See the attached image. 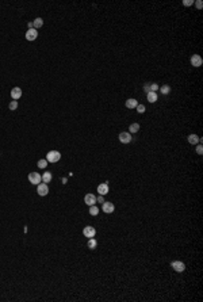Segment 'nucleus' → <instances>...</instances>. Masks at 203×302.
I'll list each match as a JSON object with an SVG mask.
<instances>
[{
	"mask_svg": "<svg viewBox=\"0 0 203 302\" xmlns=\"http://www.w3.org/2000/svg\"><path fill=\"white\" fill-rule=\"evenodd\" d=\"M60 159H61V153H60L58 151H50V152H47V156H46V160H47V163H57Z\"/></svg>",
	"mask_w": 203,
	"mask_h": 302,
	"instance_id": "f257e3e1",
	"label": "nucleus"
},
{
	"mask_svg": "<svg viewBox=\"0 0 203 302\" xmlns=\"http://www.w3.org/2000/svg\"><path fill=\"white\" fill-rule=\"evenodd\" d=\"M29 182L31 184H39L42 182V177L38 172H30L29 173Z\"/></svg>",
	"mask_w": 203,
	"mask_h": 302,
	"instance_id": "f03ea898",
	"label": "nucleus"
},
{
	"mask_svg": "<svg viewBox=\"0 0 203 302\" xmlns=\"http://www.w3.org/2000/svg\"><path fill=\"white\" fill-rule=\"evenodd\" d=\"M171 266H172V268L176 271V272H183L184 270H186V264L183 263V261L180 260H175L171 263Z\"/></svg>",
	"mask_w": 203,
	"mask_h": 302,
	"instance_id": "7ed1b4c3",
	"label": "nucleus"
},
{
	"mask_svg": "<svg viewBox=\"0 0 203 302\" xmlns=\"http://www.w3.org/2000/svg\"><path fill=\"white\" fill-rule=\"evenodd\" d=\"M37 193L38 195H41V197H45V195H47V193H49V188H47V184L46 183H39L37 187Z\"/></svg>",
	"mask_w": 203,
	"mask_h": 302,
	"instance_id": "20e7f679",
	"label": "nucleus"
},
{
	"mask_svg": "<svg viewBox=\"0 0 203 302\" xmlns=\"http://www.w3.org/2000/svg\"><path fill=\"white\" fill-rule=\"evenodd\" d=\"M202 64H203V60H202L200 56H199V54H192V57H191V65H192V67L199 68Z\"/></svg>",
	"mask_w": 203,
	"mask_h": 302,
	"instance_id": "39448f33",
	"label": "nucleus"
},
{
	"mask_svg": "<svg viewBox=\"0 0 203 302\" xmlns=\"http://www.w3.org/2000/svg\"><path fill=\"white\" fill-rule=\"evenodd\" d=\"M83 235L87 237V239H92V237H95V235H96V230H95V228H92V226H85L83 229Z\"/></svg>",
	"mask_w": 203,
	"mask_h": 302,
	"instance_id": "423d86ee",
	"label": "nucleus"
},
{
	"mask_svg": "<svg viewBox=\"0 0 203 302\" xmlns=\"http://www.w3.org/2000/svg\"><path fill=\"white\" fill-rule=\"evenodd\" d=\"M118 138H119V141H120L122 144L131 142V134H130V133H127V131H123V133H120Z\"/></svg>",
	"mask_w": 203,
	"mask_h": 302,
	"instance_id": "0eeeda50",
	"label": "nucleus"
},
{
	"mask_svg": "<svg viewBox=\"0 0 203 302\" xmlns=\"http://www.w3.org/2000/svg\"><path fill=\"white\" fill-rule=\"evenodd\" d=\"M84 202H85V205L87 206H94L96 203V197L94 195V194H87L85 197H84Z\"/></svg>",
	"mask_w": 203,
	"mask_h": 302,
	"instance_id": "6e6552de",
	"label": "nucleus"
},
{
	"mask_svg": "<svg viewBox=\"0 0 203 302\" xmlns=\"http://www.w3.org/2000/svg\"><path fill=\"white\" fill-rule=\"evenodd\" d=\"M37 37H38V31L35 29L27 30V33H26V39L27 41H34V39H37Z\"/></svg>",
	"mask_w": 203,
	"mask_h": 302,
	"instance_id": "1a4fd4ad",
	"label": "nucleus"
},
{
	"mask_svg": "<svg viewBox=\"0 0 203 302\" xmlns=\"http://www.w3.org/2000/svg\"><path fill=\"white\" fill-rule=\"evenodd\" d=\"M144 89L146 91V94L148 92H156L158 89V84L156 83H146L145 85H144Z\"/></svg>",
	"mask_w": 203,
	"mask_h": 302,
	"instance_id": "9d476101",
	"label": "nucleus"
},
{
	"mask_svg": "<svg viewBox=\"0 0 203 302\" xmlns=\"http://www.w3.org/2000/svg\"><path fill=\"white\" fill-rule=\"evenodd\" d=\"M11 98H12L14 100H18L19 98H22V89L19 87H14L11 89Z\"/></svg>",
	"mask_w": 203,
	"mask_h": 302,
	"instance_id": "9b49d317",
	"label": "nucleus"
},
{
	"mask_svg": "<svg viewBox=\"0 0 203 302\" xmlns=\"http://www.w3.org/2000/svg\"><path fill=\"white\" fill-rule=\"evenodd\" d=\"M108 190H110V187H108V183L106 182V183H102V184L98 186V193L100 194V195H106V194H108Z\"/></svg>",
	"mask_w": 203,
	"mask_h": 302,
	"instance_id": "f8f14e48",
	"label": "nucleus"
},
{
	"mask_svg": "<svg viewBox=\"0 0 203 302\" xmlns=\"http://www.w3.org/2000/svg\"><path fill=\"white\" fill-rule=\"evenodd\" d=\"M114 203H111V202H103V211L104 213H107V214H110V213H112L114 211Z\"/></svg>",
	"mask_w": 203,
	"mask_h": 302,
	"instance_id": "ddd939ff",
	"label": "nucleus"
},
{
	"mask_svg": "<svg viewBox=\"0 0 203 302\" xmlns=\"http://www.w3.org/2000/svg\"><path fill=\"white\" fill-rule=\"evenodd\" d=\"M146 99H148V102L149 103H154V102H157V94L156 92H148L146 94Z\"/></svg>",
	"mask_w": 203,
	"mask_h": 302,
	"instance_id": "4468645a",
	"label": "nucleus"
},
{
	"mask_svg": "<svg viewBox=\"0 0 203 302\" xmlns=\"http://www.w3.org/2000/svg\"><path fill=\"white\" fill-rule=\"evenodd\" d=\"M200 141H202V138H199V137H198L196 134H191V136H188V142L192 144V145H196V144L200 142Z\"/></svg>",
	"mask_w": 203,
	"mask_h": 302,
	"instance_id": "2eb2a0df",
	"label": "nucleus"
},
{
	"mask_svg": "<svg viewBox=\"0 0 203 302\" xmlns=\"http://www.w3.org/2000/svg\"><path fill=\"white\" fill-rule=\"evenodd\" d=\"M138 105V102L136 100V99H127L126 100V107L127 109H136Z\"/></svg>",
	"mask_w": 203,
	"mask_h": 302,
	"instance_id": "dca6fc26",
	"label": "nucleus"
},
{
	"mask_svg": "<svg viewBox=\"0 0 203 302\" xmlns=\"http://www.w3.org/2000/svg\"><path fill=\"white\" fill-rule=\"evenodd\" d=\"M33 26H34V29H35V30L39 29V27H42V26H43V19H42V18H37V19H34Z\"/></svg>",
	"mask_w": 203,
	"mask_h": 302,
	"instance_id": "f3484780",
	"label": "nucleus"
},
{
	"mask_svg": "<svg viewBox=\"0 0 203 302\" xmlns=\"http://www.w3.org/2000/svg\"><path fill=\"white\" fill-rule=\"evenodd\" d=\"M42 177V182L43 183H49L50 180H52V172H45L43 175H41Z\"/></svg>",
	"mask_w": 203,
	"mask_h": 302,
	"instance_id": "a211bd4d",
	"label": "nucleus"
},
{
	"mask_svg": "<svg viewBox=\"0 0 203 302\" xmlns=\"http://www.w3.org/2000/svg\"><path fill=\"white\" fill-rule=\"evenodd\" d=\"M129 130H130V134H131V133H137V131L140 130V123H131L130 127H129Z\"/></svg>",
	"mask_w": 203,
	"mask_h": 302,
	"instance_id": "6ab92c4d",
	"label": "nucleus"
},
{
	"mask_svg": "<svg viewBox=\"0 0 203 302\" xmlns=\"http://www.w3.org/2000/svg\"><path fill=\"white\" fill-rule=\"evenodd\" d=\"M160 89H161V94H162V95H168V94L171 92V87H169V85H168V84H165V85H162V87H161V88H160Z\"/></svg>",
	"mask_w": 203,
	"mask_h": 302,
	"instance_id": "aec40b11",
	"label": "nucleus"
},
{
	"mask_svg": "<svg viewBox=\"0 0 203 302\" xmlns=\"http://www.w3.org/2000/svg\"><path fill=\"white\" fill-rule=\"evenodd\" d=\"M96 245H98V243H96V240L92 237V239H89V241H88V248L89 249H95Z\"/></svg>",
	"mask_w": 203,
	"mask_h": 302,
	"instance_id": "412c9836",
	"label": "nucleus"
},
{
	"mask_svg": "<svg viewBox=\"0 0 203 302\" xmlns=\"http://www.w3.org/2000/svg\"><path fill=\"white\" fill-rule=\"evenodd\" d=\"M89 214H91V215H98V214H99V209H98V206H91V207H89Z\"/></svg>",
	"mask_w": 203,
	"mask_h": 302,
	"instance_id": "4be33fe9",
	"label": "nucleus"
},
{
	"mask_svg": "<svg viewBox=\"0 0 203 302\" xmlns=\"http://www.w3.org/2000/svg\"><path fill=\"white\" fill-rule=\"evenodd\" d=\"M46 165H47V160L46 159H41L39 161H38V167L39 168H45Z\"/></svg>",
	"mask_w": 203,
	"mask_h": 302,
	"instance_id": "5701e85b",
	"label": "nucleus"
},
{
	"mask_svg": "<svg viewBox=\"0 0 203 302\" xmlns=\"http://www.w3.org/2000/svg\"><path fill=\"white\" fill-rule=\"evenodd\" d=\"M8 107H10V110H17L18 109V102L17 100H12L11 103L8 105Z\"/></svg>",
	"mask_w": 203,
	"mask_h": 302,
	"instance_id": "b1692460",
	"label": "nucleus"
},
{
	"mask_svg": "<svg viewBox=\"0 0 203 302\" xmlns=\"http://www.w3.org/2000/svg\"><path fill=\"white\" fill-rule=\"evenodd\" d=\"M136 109H137V111H138L140 114H141V113H145V110H146L144 105H137V107H136Z\"/></svg>",
	"mask_w": 203,
	"mask_h": 302,
	"instance_id": "393cba45",
	"label": "nucleus"
},
{
	"mask_svg": "<svg viewBox=\"0 0 203 302\" xmlns=\"http://www.w3.org/2000/svg\"><path fill=\"white\" fill-rule=\"evenodd\" d=\"M191 4H194V0H184L183 1V6H186V7H188Z\"/></svg>",
	"mask_w": 203,
	"mask_h": 302,
	"instance_id": "a878e982",
	"label": "nucleus"
},
{
	"mask_svg": "<svg viewBox=\"0 0 203 302\" xmlns=\"http://www.w3.org/2000/svg\"><path fill=\"white\" fill-rule=\"evenodd\" d=\"M196 153H198V155H202V153H203L202 145H198V147H196Z\"/></svg>",
	"mask_w": 203,
	"mask_h": 302,
	"instance_id": "bb28decb",
	"label": "nucleus"
},
{
	"mask_svg": "<svg viewBox=\"0 0 203 302\" xmlns=\"http://www.w3.org/2000/svg\"><path fill=\"white\" fill-rule=\"evenodd\" d=\"M96 201H98V202H100V203H103V202H104V199H103V195H100V197H98V198H96Z\"/></svg>",
	"mask_w": 203,
	"mask_h": 302,
	"instance_id": "cd10ccee",
	"label": "nucleus"
},
{
	"mask_svg": "<svg viewBox=\"0 0 203 302\" xmlns=\"http://www.w3.org/2000/svg\"><path fill=\"white\" fill-rule=\"evenodd\" d=\"M202 6H203V4H202V1H200V0H198V1H196V7H198V8L200 10V8H202Z\"/></svg>",
	"mask_w": 203,
	"mask_h": 302,
	"instance_id": "c85d7f7f",
	"label": "nucleus"
}]
</instances>
